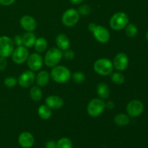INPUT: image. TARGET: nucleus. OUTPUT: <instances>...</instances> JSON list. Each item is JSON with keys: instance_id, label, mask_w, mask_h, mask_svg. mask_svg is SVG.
I'll return each instance as SVG.
<instances>
[{"instance_id": "f257e3e1", "label": "nucleus", "mask_w": 148, "mask_h": 148, "mask_svg": "<svg viewBox=\"0 0 148 148\" xmlns=\"http://www.w3.org/2000/svg\"><path fill=\"white\" fill-rule=\"evenodd\" d=\"M51 77L57 83H65L71 77V72L64 66H55L51 71Z\"/></svg>"}, {"instance_id": "f03ea898", "label": "nucleus", "mask_w": 148, "mask_h": 148, "mask_svg": "<svg viewBox=\"0 0 148 148\" xmlns=\"http://www.w3.org/2000/svg\"><path fill=\"white\" fill-rule=\"evenodd\" d=\"M94 69L95 72L100 75L107 76L111 75L114 70V65L111 60L106 58L99 59L94 64Z\"/></svg>"}, {"instance_id": "7ed1b4c3", "label": "nucleus", "mask_w": 148, "mask_h": 148, "mask_svg": "<svg viewBox=\"0 0 148 148\" xmlns=\"http://www.w3.org/2000/svg\"><path fill=\"white\" fill-rule=\"evenodd\" d=\"M63 57V53L58 48H51L49 49L45 56V64L49 67H53L60 62Z\"/></svg>"}, {"instance_id": "20e7f679", "label": "nucleus", "mask_w": 148, "mask_h": 148, "mask_svg": "<svg viewBox=\"0 0 148 148\" xmlns=\"http://www.w3.org/2000/svg\"><path fill=\"white\" fill-rule=\"evenodd\" d=\"M129 23V17L124 12H116L110 20V26L112 29L120 30L126 27Z\"/></svg>"}, {"instance_id": "39448f33", "label": "nucleus", "mask_w": 148, "mask_h": 148, "mask_svg": "<svg viewBox=\"0 0 148 148\" xmlns=\"http://www.w3.org/2000/svg\"><path fill=\"white\" fill-rule=\"evenodd\" d=\"M105 108L106 103L102 99L94 98L89 102L87 110L90 116L97 117L102 114Z\"/></svg>"}, {"instance_id": "423d86ee", "label": "nucleus", "mask_w": 148, "mask_h": 148, "mask_svg": "<svg viewBox=\"0 0 148 148\" xmlns=\"http://www.w3.org/2000/svg\"><path fill=\"white\" fill-rule=\"evenodd\" d=\"M14 49L13 40L8 36L0 37V56L7 58L12 55Z\"/></svg>"}, {"instance_id": "0eeeda50", "label": "nucleus", "mask_w": 148, "mask_h": 148, "mask_svg": "<svg viewBox=\"0 0 148 148\" xmlns=\"http://www.w3.org/2000/svg\"><path fill=\"white\" fill-rule=\"evenodd\" d=\"M79 19V12L75 9H69L62 15V21L66 27H72L77 23Z\"/></svg>"}, {"instance_id": "6e6552de", "label": "nucleus", "mask_w": 148, "mask_h": 148, "mask_svg": "<svg viewBox=\"0 0 148 148\" xmlns=\"http://www.w3.org/2000/svg\"><path fill=\"white\" fill-rule=\"evenodd\" d=\"M29 56V52L25 46H17L15 49H14L12 53V58L14 63L23 64L27 61Z\"/></svg>"}, {"instance_id": "1a4fd4ad", "label": "nucleus", "mask_w": 148, "mask_h": 148, "mask_svg": "<svg viewBox=\"0 0 148 148\" xmlns=\"http://www.w3.org/2000/svg\"><path fill=\"white\" fill-rule=\"evenodd\" d=\"M143 111H144V106L143 103L139 100H133L127 104V114L133 118L141 115Z\"/></svg>"}, {"instance_id": "9d476101", "label": "nucleus", "mask_w": 148, "mask_h": 148, "mask_svg": "<svg viewBox=\"0 0 148 148\" xmlns=\"http://www.w3.org/2000/svg\"><path fill=\"white\" fill-rule=\"evenodd\" d=\"M36 79V75L31 70H26L20 75L17 79L19 85L23 88H28Z\"/></svg>"}, {"instance_id": "9b49d317", "label": "nucleus", "mask_w": 148, "mask_h": 148, "mask_svg": "<svg viewBox=\"0 0 148 148\" xmlns=\"http://www.w3.org/2000/svg\"><path fill=\"white\" fill-rule=\"evenodd\" d=\"M95 38L100 43H105L109 40L110 33L108 29L102 25H96L92 31Z\"/></svg>"}, {"instance_id": "f8f14e48", "label": "nucleus", "mask_w": 148, "mask_h": 148, "mask_svg": "<svg viewBox=\"0 0 148 148\" xmlns=\"http://www.w3.org/2000/svg\"><path fill=\"white\" fill-rule=\"evenodd\" d=\"M27 66L33 72L38 71L43 66V58L39 53H32L27 59Z\"/></svg>"}, {"instance_id": "ddd939ff", "label": "nucleus", "mask_w": 148, "mask_h": 148, "mask_svg": "<svg viewBox=\"0 0 148 148\" xmlns=\"http://www.w3.org/2000/svg\"><path fill=\"white\" fill-rule=\"evenodd\" d=\"M114 68L119 71H124L127 68L129 64V59L127 54L124 53H119L116 55L113 61Z\"/></svg>"}, {"instance_id": "4468645a", "label": "nucleus", "mask_w": 148, "mask_h": 148, "mask_svg": "<svg viewBox=\"0 0 148 148\" xmlns=\"http://www.w3.org/2000/svg\"><path fill=\"white\" fill-rule=\"evenodd\" d=\"M20 25L27 32H32L37 27V23L33 17L30 15H24L20 19Z\"/></svg>"}, {"instance_id": "2eb2a0df", "label": "nucleus", "mask_w": 148, "mask_h": 148, "mask_svg": "<svg viewBox=\"0 0 148 148\" xmlns=\"http://www.w3.org/2000/svg\"><path fill=\"white\" fill-rule=\"evenodd\" d=\"M18 143L22 147L30 148L34 144V137L31 133L24 132L19 136Z\"/></svg>"}, {"instance_id": "dca6fc26", "label": "nucleus", "mask_w": 148, "mask_h": 148, "mask_svg": "<svg viewBox=\"0 0 148 148\" xmlns=\"http://www.w3.org/2000/svg\"><path fill=\"white\" fill-rule=\"evenodd\" d=\"M46 105L51 109H59L64 105V101L58 95H50L46 98Z\"/></svg>"}, {"instance_id": "f3484780", "label": "nucleus", "mask_w": 148, "mask_h": 148, "mask_svg": "<svg viewBox=\"0 0 148 148\" xmlns=\"http://www.w3.org/2000/svg\"><path fill=\"white\" fill-rule=\"evenodd\" d=\"M56 43L61 51L67 50L70 46V41H69V38L63 33H60L56 36Z\"/></svg>"}, {"instance_id": "a211bd4d", "label": "nucleus", "mask_w": 148, "mask_h": 148, "mask_svg": "<svg viewBox=\"0 0 148 148\" xmlns=\"http://www.w3.org/2000/svg\"><path fill=\"white\" fill-rule=\"evenodd\" d=\"M50 75L46 71H41L36 77V83L39 87H44L49 82Z\"/></svg>"}, {"instance_id": "6ab92c4d", "label": "nucleus", "mask_w": 148, "mask_h": 148, "mask_svg": "<svg viewBox=\"0 0 148 148\" xmlns=\"http://www.w3.org/2000/svg\"><path fill=\"white\" fill-rule=\"evenodd\" d=\"M22 38H23V44L25 45V47L30 48L34 46L36 40V37L34 33L32 32H27L22 36Z\"/></svg>"}, {"instance_id": "aec40b11", "label": "nucleus", "mask_w": 148, "mask_h": 148, "mask_svg": "<svg viewBox=\"0 0 148 148\" xmlns=\"http://www.w3.org/2000/svg\"><path fill=\"white\" fill-rule=\"evenodd\" d=\"M97 93L101 98L105 99L110 95V90L108 85L104 82H101L97 86Z\"/></svg>"}, {"instance_id": "412c9836", "label": "nucleus", "mask_w": 148, "mask_h": 148, "mask_svg": "<svg viewBox=\"0 0 148 148\" xmlns=\"http://www.w3.org/2000/svg\"><path fill=\"white\" fill-rule=\"evenodd\" d=\"M130 119L128 115L125 114H118L114 118V122L119 127H124L129 124Z\"/></svg>"}, {"instance_id": "4be33fe9", "label": "nucleus", "mask_w": 148, "mask_h": 148, "mask_svg": "<svg viewBox=\"0 0 148 148\" xmlns=\"http://www.w3.org/2000/svg\"><path fill=\"white\" fill-rule=\"evenodd\" d=\"M38 114L41 119L44 120L49 119L51 116V110L46 105H41L38 109Z\"/></svg>"}, {"instance_id": "5701e85b", "label": "nucleus", "mask_w": 148, "mask_h": 148, "mask_svg": "<svg viewBox=\"0 0 148 148\" xmlns=\"http://www.w3.org/2000/svg\"><path fill=\"white\" fill-rule=\"evenodd\" d=\"M34 46L36 51H38V53H43L47 49V40L44 38H36Z\"/></svg>"}, {"instance_id": "b1692460", "label": "nucleus", "mask_w": 148, "mask_h": 148, "mask_svg": "<svg viewBox=\"0 0 148 148\" xmlns=\"http://www.w3.org/2000/svg\"><path fill=\"white\" fill-rule=\"evenodd\" d=\"M30 98L34 101H39L42 98L43 92L39 86H33L30 90Z\"/></svg>"}, {"instance_id": "393cba45", "label": "nucleus", "mask_w": 148, "mask_h": 148, "mask_svg": "<svg viewBox=\"0 0 148 148\" xmlns=\"http://www.w3.org/2000/svg\"><path fill=\"white\" fill-rule=\"evenodd\" d=\"M126 34L130 38H133L134 36H137V32H138V30H137V26L134 24H132V23H130L129 25H127L126 26Z\"/></svg>"}, {"instance_id": "a878e982", "label": "nucleus", "mask_w": 148, "mask_h": 148, "mask_svg": "<svg viewBox=\"0 0 148 148\" xmlns=\"http://www.w3.org/2000/svg\"><path fill=\"white\" fill-rule=\"evenodd\" d=\"M57 148H72V143L69 138L63 137L57 142Z\"/></svg>"}, {"instance_id": "bb28decb", "label": "nucleus", "mask_w": 148, "mask_h": 148, "mask_svg": "<svg viewBox=\"0 0 148 148\" xmlns=\"http://www.w3.org/2000/svg\"><path fill=\"white\" fill-rule=\"evenodd\" d=\"M111 80L116 84H118V85H121L124 82V76L122 74L119 73V72H114L111 75Z\"/></svg>"}, {"instance_id": "cd10ccee", "label": "nucleus", "mask_w": 148, "mask_h": 148, "mask_svg": "<svg viewBox=\"0 0 148 148\" xmlns=\"http://www.w3.org/2000/svg\"><path fill=\"white\" fill-rule=\"evenodd\" d=\"M72 79L75 82L78 84L82 83L85 79V75L82 72H76L72 75Z\"/></svg>"}, {"instance_id": "c85d7f7f", "label": "nucleus", "mask_w": 148, "mask_h": 148, "mask_svg": "<svg viewBox=\"0 0 148 148\" xmlns=\"http://www.w3.org/2000/svg\"><path fill=\"white\" fill-rule=\"evenodd\" d=\"M17 83V79L14 77H8L4 79V85L7 88H13Z\"/></svg>"}, {"instance_id": "c756f323", "label": "nucleus", "mask_w": 148, "mask_h": 148, "mask_svg": "<svg viewBox=\"0 0 148 148\" xmlns=\"http://www.w3.org/2000/svg\"><path fill=\"white\" fill-rule=\"evenodd\" d=\"M77 12L81 15H88V14H89L90 13L91 8L90 6L85 4V5L80 6L79 7V9H78Z\"/></svg>"}, {"instance_id": "7c9ffc66", "label": "nucleus", "mask_w": 148, "mask_h": 148, "mask_svg": "<svg viewBox=\"0 0 148 148\" xmlns=\"http://www.w3.org/2000/svg\"><path fill=\"white\" fill-rule=\"evenodd\" d=\"M75 56V53L71 49H67L63 53V57L66 59H72Z\"/></svg>"}, {"instance_id": "2f4dec72", "label": "nucleus", "mask_w": 148, "mask_h": 148, "mask_svg": "<svg viewBox=\"0 0 148 148\" xmlns=\"http://www.w3.org/2000/svg\"><path fill=\"white\" fill-rule=\"evenodd\" d=\"M13 43L17 46H22L23 45V38H22V36H20V35H17V36H14Z\"/></svg>"}, {"instance_id": "473e14b6", "label": "nucleus", "mask_w": 148, "mask_h": 148, "mask_svg": "<svg viewBox=\"0 0 148 148\" xmlns=\"http://www.w3.org/2000/svg\"><path fill=\"white\" fill-rule=\"evenodd\" d=\"M7 62L6 58L0 56V70L3 71L7 68Z\"/></svg>"}, {"instance_id": "72a5a7b5", "label": "nucleus", "mask_w": 148, "mask_h": 148, "mask_svg": "<svg viewBox=\"0 0 148 148\" xmlns=\"http://www.w3.org/2000/svg\"><path fill=\"white\" fill-rule=\"evenodd\" d=\"M46 148H57V143L53 140H49L46 144Z\"/></svg>"}, {"instance_id": "f704fd0d", "label": "nucleus", "mask_w": 148, "mask_h": 148, "mask_svg": "<svg viewBox=\"0 0 148 148\" xmlns=\"http://www.w3.org/2000/svg\"><path fill=\"white\" fill-rule=\"evenodd\" d=\"M15 0H0V4L4 6H9L12 4Z\"/></svg>"}, {"instance_id": "c9c22d12", "label": "nucleus", "mask_w": 148, "mask_h": 148, "mask_svg": "<svg viewBox=\"0 0 148 148\" xmlns=\"http://www.w3.org/2000/svg\"><path fill=\"white\" fill-rule=\"evenodd\" d=\"M114 106H115V105H114V103L112 101H108V102L106 104V107L107 108H108V109H113V108H114Z\"/></svg>"}, {"instance_id": "e433bc0d", "label": "nucleus", "mask_w": 148, "mask_h": 148, "mask_svg": "<svg viewBox=\"0 0 148 148\" xmlns=\"http://www.w3.org/2000/svg\"><path fill=\"white\" fill-rule=\"evenodd\" d=\"M95 24H94V23H90L89 25H88V29H89L90 31H93V30L95 29Z\"/></svg>"}, {"instance_id": "4c0bfd02", "label": "nucleus", "mask_w": 148, "mask_h": 148, "mask_svg": "<svg viewBox=\"0 0 148 148\" xmlns=\"http://www.w3.org/2000/svg\"><path fill=\"white\" fill-rule=\"evenodd\" d=\"M69 1H70V2L72 3V4H75V5H77V4H80L83 0H69Z\"/></svg>"}, {"instance_id": "58836bf2", "label": "nucleus", "mask_w": 148, "mask_h": 148, "mask_svg": "<svg viewBox=\"0 0 148 148\" xmlns=\"http://www.w3.org/2000/svg\"><path fill=\"white\" fill-rule=\"evenodd\" d=\"M146 37H147V40H148V32L147 33V35H146Z\"/></svg>"}]
</instances>
